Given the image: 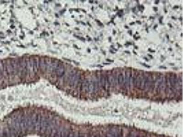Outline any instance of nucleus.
I'll return each mask as SVG.
<instances>
[{
  "mask_svg": "<svg viewBox=\"0 0 183 137\" xmlns=\"http://www.w3.org/2000/svg\"><path fill=\"white\" fill-rule=\"evenodd\" d=\"M89 137H94V136H90Z\"/></svg>",
  "mask_w": 183,
  "mask_h": 137,
  "instance_id": "4be33fe9",
  "label": "nucleus"
},
{
  "mask_svg": "<svg viewBox=\"0 0 183 137\" xmlns=\"http://www.w3.org/2000/svg\"><path fill=\"white\" fill-rule=\"evenodd\" d=\"M41 120V117L39 115H37L36 116L34 129H35L37 131H40Z\"/></svg>",
  "mask_w": 183,
  "mask_h": 137,
  "instance_id": "20e7f679",
  "label": "nucleus"
},
{
  "mask_svg": "<svg viewBox=\"0 0 183 137\" xmlns=\"http://www.w3.org/2000/svg\"><path fill=\"white\" fill-rule=\"evenodd\" d=\"M89 81L88 80H86L83 82L82 85V90L84 91H88V86Z\"/></svg>",
  "mask_w": 183,
  "mask_h": 137,
  "instance_id": "1a4fd4ad",
  "label": "nucleus"
},
{
  "mask_svg": "<svg viewBox=\"0 0 183 137\" xmlns=\"http://www.w3.org/2000/svg\"><path fill=\"white\" fill-rule=\"evenodd\" d=\"M100 84L102 87H104L105 86V77L103 75L101 76Z\"/></svg>",
  "mask_w": 183,
  "mask_h": 137,
  "instance_id": "9b49d317",
  "label": "nucleus"
},
{
  "mask_svg": "<svg viewBox=\"0 0 183 137\" xmlns=\"http://www.w3.org/2000/svg\"><path fill=\"white\" fill-rule=\"evenodd\" d=\"M152 82V78H151L150 76H149L148 77H147L146 80V82H145V84L144 88L148 89L150 87V86L151 85Z\"/></svg>",
  "mask_w": 183,
  "mask_h": 137,
  "instance_id": "0eeeda50",
  "label": "nucleus"
},
{
  "mask_svg": "<svg viewBox=\"0 0 183 137\" xmlns=\"http://www.w3.org/2000/svg\"><path fill=\"white\" fill-rule=\"evenodd\" d=\"M94 81H91L90 82H89V86H88V91L90 92H93L94 90Z\"/></svg>",
  "mask_w": 183,
  "mask_h": 137,
  "instance_id": "9d476101",
  "label": "nucleus"
},
{
  "mask_svg": "<svg viewBox=\"0 0 183 137\" xmlns=\"http://www.w3.org/2000/svg\"><path fill=\"white\" fill-rule=\"evenodd\" d=\"M106 137H114L112 133H108L106 134Z\"/></svg>",
  "mask_w": 183,
  "mask_h": 137,
  "instance_id": "4468645a",
  "label": "nucleus"
},
{
  "mask_svg": "<svg viewBox=\"0 0 183 137\" xmlns=\"http://www.w3.org/2000/svg\"><path fill=\"white\" fill-rule=\"evenodd\" d=\"M124 80V78L123 75L121 74L119 75L118 77V83L120 85L123 83Z\"/></svg>",
  "mask_w": 183,
  "mask_h": 137,
  "instance_id": "f8f14e48",
  "label": "nucleus"
},
{
  "mask_svg": "<svg viewBox=\"0 0 183 137\" xmlns=\"http://www.w3.org/2000/svg\"><path fill=\"white\" fill-rule=\"evenodd\" d=\"M64 67L62 64H58L55 68V72L58 76H61L64 73Z\"/></svg>",
  "mask_w": 183,
  "mask_h": 137,
  "instance_id": "7ed1b4c3",
  "label": "nucleus"
},
{
  "mask_svg": "<svg viewBox=\"0 0 183 137\" xmlns=\"http://www.w3.org/2000/svg\"><path fill=\"white\" fill-rule=\"evenodd\" d=\"M160 67L161 68H163V69H166V68L165 67H163V66H160Z\"/></svg>",
  "mask_w": 183,
  "mask_h": 137,
  "instance_id": "6ab92c4d",
  "label": "nucleus"
},
{
  "mask_svg": "<svg viewBox=\"0 0 183 137\" xmlns=\"http://www.w3.org/2000/svg\"><path fill=\"white\" fill-rule=\"evenodd\" d=\"M79 137V134L77 132L74 133V136L73 137Z\"/></svg>",
  "mask_w": 183,
  "mask_h": 137,
  "instance_id": "2eb2a0df",
  "label": "nucleus"
},
{
  "mask_svg": "<svg viewBox=\"0 0 183 137\" xmlns=\"http://www.w3.org/2000/svg\"><path fill=\"white\" fill-rule=\"evenodd\" d=\"M107 60L108 61H109V62H113V61H112V60H109V59H107Z\"/></svg>",
  "mask_w": 183,
  "mask_h": 137,
  "instance_id": "a211bd4d",
  "label": "nucleus"
},
{
  "mask_svg": "<svg viewBox=\"0 0 183 137\" xmlns=\"http://www.w3.org/2000/svg\"><path fill=\"white\" fill-rule=\"evenodd\" d=\"M113 135L114 137H122V136H121V135L119 133H118L117 132L114 133V134H113Z\"/></svg>",
  "mask_w": 183,
  "mask_h": 137,
  "instance_id": "ddd939ff",
  "label": "nucleus"
},
{
  "mask_svg": "<svg viewBox=\"0 0 183 137\" xmlns=\"http://www.w3.org/2000/svg\"><path fill=\"white\" fill-rule=\"evenodd\" d=\"M130 77V71H126L125 73V85L126 86H129V80Z\"/></svg>",
  "mask_w": 183,
  "mask_h": 137,
  "instance_id": "423d86ee",
  "label": "nucleus"
},
{
  "mask_svg": "<svg viewBox=\"0 0 183 137\" xmlns=\"http://www.w3.org/2000/svg\"><path fill=\"white\" fill-rule=\"evenodd\" d=\"M30 64L33 69V71L35 73L37 72L39 68V61L37 58H35L32 60V61H30Z\"/></svg>",
  "mask_w": 183,
  "mask_h": 137,
  "instance_id": "39448f33",
  "label": "nucleus"
},
{
  "mask_svg": "<svg viewBox=\"0 0 183 137\" xmlns=\"http://www.w3.org/2000/svg\"><path fill=\"white\" fill-rule=\"evenodd\" d=\"M125 53H127L128 54H130V52H129V51H125Z\"/></svg>",
  "mask_w": 183,
  "mask_h": 137,
  "instance_id": "aec40b11",
  "label": "nucleus"
},
{
  "mask_svg": "<svg viewBox=\"0 0 183 137\" xmlns=\"http://www.w3.org/2000/svg\"><path fill=\"white\" fill-rule=\"evenodd\" d=\"M99 137H104V135H100V136H99Z\"/></svg>",
  "mask_w": 183,
  "mask_h": 137,
  "instance_id": "412c9836",
  "label": "nucleus"
},
{
  "mask_svg": "<svg viewBox=\"0 0 183 137\" xmlns=\"http://www.w3.org/2000/svg\"><path fill=\"white\" fill-rule=\"evenodd\" d=\"M49 121L48 119H46L44 117H42L41 123L40 125V131L42 133H45L46 130L47 128L48 125L49 123Z\"/></svg>",
  "mask_w": 183,
  "mask_h": 137,
  "instance_id": "f257e3e1",
  "label": "nucleus"
},
{
  "mask_svg": "<svg viewBox=\"0 0 183 137\" xmlns=\"http://www.w3.org/2000/svg\"><path fill=\"white\" fill-rule=\"evenodd\" d=\"M107 80L109 85H113L115 83L114 78L112 75H109L107 78Z\"/></svg>",
  "mask_w": 183,
  "mask_h": 137,
  "instance_id": "6e6552de",
  "label": "nucleus"
},
{
  "mask_svg": "<svg viewBox=\"0 0 183 137\" xmlns=\"http://www.w3.org/2000/svg\"><path fill=\"white\" fill-rule=\"evenodd\" d=\"M80 79V76L76 73L71 75L69 78V84L71 86H75L78 83Z\"/></svg>",
  "mask_w": 183,
  "mask_h": 137,
  "instance_id": "f03ea898",
  "label": "nucleus"
},
{
  "mask_svg": "<svg viewBox=\"0 0 183 137\" xmlns=\"http://www.w3.org/2000/svg\"><path fill=\"white\" fill-rule=\"evenodd\" d=\"M143 66H145V67H148V68H150V66H148V65H146L145 64H143Z\"/></svg>",
  "mask_w": 183,
  "mask_h": 137,
  "instance_id": "dca6fc26",
  "label": "nucleus"
},
{
  "mask_svg": "<svg viewBox=\"0 0 183 137\" xmlns=\"http://www.w3.org/2000/svg\"><path fill=\"white\" fill-rule=\"evenodd\" d=\"M79 137H86L85 135H83V134H79Z\"/></svg>",
  "mask_w": 183,
  "mask_h": 137,
  "instance_id": "f3484780",
  "label": "nucleus"
}]
</instances>
